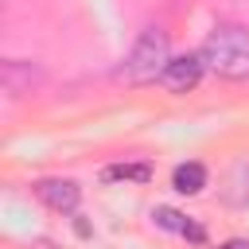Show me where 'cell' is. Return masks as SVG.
<instances>
[{"instance_id":"7a4b0ae2","label":"cell","mask_w":249,"mask_h":249,"mask_svg":"<svg viewBox=\"0 0 249 249\" xmlns=\"http://www.w3.org/2000/svg\"><path fill=\"white\" fill-rule=\"evenodd\" d=\"M167 62H171L167 31H163V27H144V31L136 35L132 51L124 54V62H121L117 78H121V82H128V86H148V82L163 78Z\"/></svg>"},{"instance_id":"52a82bcc","label":"cell","mask_w":249,"mask_h":249,"mask_svg":"<svg viewBox=\"0 0 249 249\" xmlns=\"http://www.w3.org/2000/svg\"><path fill=\"white\" fill-rule=\"evenodd\" d=\"M152 218H156V226H163V230H175V233H183V237H191V241H202V226H195V222H191V218H183L179 210L160 206Z\"/></svg>"},{"instance_id":"30bf717a","label":"cell","mask_w":249,"mask_h":249,"mask_svg":"<svg viewBox=\"0 0 249 249\" xmlns=\"http://www.w3.org/2000/svg\"><path fill=\"white\" fill-rule=\"evenodd\" d=\"M222 249H249V245H245V241H226Z\"/></svg>"},{"instance_id":"277c9868","label":"cell","mask_w":249,"mask_h":249,"mask_svg":"<svg viewBox=\"0 0 249 249\" xmlns=\"http://www.w3.org/2000/svg\"><path fill=\"white\" fill-rule=\"evenodd\" d=\"M35 195L58 214H74L78 202H82V191H78L74 179H43V183H35Z\"/></svg>"},{"instance_id":"6da1fadb","label":"cell","mask_w":249,"mask_h":249,"mask_svg":"<svg viewBox=\"0 0 249 249\" xmlns=\"http://www.w3.org/2000/svg\"><path fill=\"white\" fill-rule=\"evenodd\" d=\"M202 66L226 82H249V27H237V23H218L202 47Z\"/></svg>"},{"instance_id":"5b68a950","label":"cell","mask_w":249,"mask_h":249,"mask_svg":"<svg viewBox=\"0 0 249 249\" xmlns=\"http://www.w3.org/2000/svg\"><path fill=\"white\" fill-rule=\"evenodd\" d=\"M0 78H4V93L8 97H27L31 89H39L43 70L31 66V62H19V58H8L4 70H0Z\"/></svg>"},{"instance_id":"9c48e42d","label":"cell","mask_w":249,"mask_h":249,"mask_svg":"<svg viewBox=\"0 0 249 249\" xmlns=\"http://www.w3.org/2000/svg\"><path fill=\"white\" fill-rule=\"evenodd\" d=\"M226 179H233V183L241 179V187H237V191H230L226 198H230L233 206H249V163H237V167H233Z\"/></svg>"},{"instance_id":"8992f818","label":"cell","mask_w":249,"mask_h":249,"mask_svg":"<svg viewBox=\"0 0 249 249\" xmlns=\"http://www.w3.org/2000/svg\"><path fill=\"white\" fill-rule=\"evenodd\" d=\"M171 187L179 191V195H198L202 187H206V167L202 163H179L175 171H171Z\"/></svg>"},{"instance_id":"3957f363","label":"cell","mask_w":249,"mask_h":249,"mask_svg":"<svg viewBox=\"0 0 249 249\" xmlns=\"http://www.w3.org/2000/svg\"><path fill=\"white\" fill-rule=\"evenodd\" d=\"M202 54H171V62H167V70H163V86L171 89V93H187V89H195L198 86V78H202Z\"/></svg>"},{"instance_id":"ba28073f","label":"cell","mask_w":249,"mask_h":249,"mask_svg":"<svg viewBox=\"0 0 249 249\" xmlns=\"http://www.w3.org/2000/svg\"><path fill=\"white\" fill-rule=\"evenodd\" d=\"M152 167L148 163H117V167H105V179H132V183H148Z\"/></svg>"}]
</instances>
